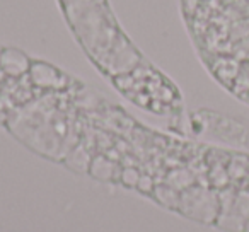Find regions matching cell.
I'll list each match as a JSON object with an SVG mask.
<instances>
[{
    "instance_id": "6da1fadb",
    "label": "cell",
    "mask_w": 249,
    "mask_h": 232,
    "mask_svg": "<svg viewBox=\"0 0 249 232\" xmlns=\"http://www.w3.org/2000/svg\"><path fill=\"white\" fill-rule=\"evenodd\" d=\"M58 5L77 41L103 72L126 75L142 63V55L121 31L107 0H58Z\"/></svg>"
}]
</instances>
